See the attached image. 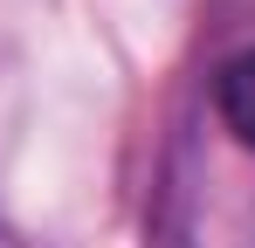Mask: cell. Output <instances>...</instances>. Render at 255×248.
Masks as SVG:
<instances>
[{"mask_svg": "<svg viewBox=\"0 0 255 248\" xmlns=\"http://www.w3.org/2000/svg\"><path fill=\"white\" fill-rule=\"evenodd\" d=\"M214 111H221V124L255 152V48L235 55V62L214 76Z\"/></svg>", "mask_w": 255, "mask_h": 248, "instance_id": "cell-1", "label": "cell"}]
</instances>
